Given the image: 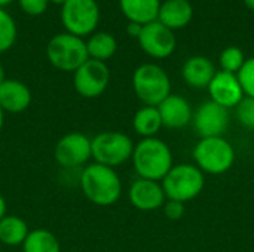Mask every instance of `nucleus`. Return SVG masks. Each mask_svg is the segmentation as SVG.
I'll return each instance as SVG.
<instances>
[{
    "label": "nucleus",
    "mask_w": 254,
    "mask_h": 252,
    "mask_svg": "<svg viewBox=\"0 0 254 252\" xmlns=\"http://www.w3.org/2000/svg\"><path fill=\"white\" fill-rule=\"evenodd\" d=\"M79 184L85 198L97 206H112L122 196V181L118 172L95 162L83 168Z\"/></svg>",
    "instance_id": "f257e3e1"
},
{
    "label": "nucleus",
    "mask_w": 254,
    "mask_h": 252,
    "mask_svg": "<svg viewBox=\"0 0 254 252\" xmlns=\"http://www.w3.org/2000/svg\"><path fill=\"white\" fill-rule=\"evenodd\" d=\"M131 160L138 178L152 181H162L174 166L171 149L165 141L156 137L143 138L134 144Z\"/></svg>",
    "instance_id": "f03ea898"
},
{
    "label": "nucleus",
    "mask_w": 254,
    "mask_h": 252,
    "mask_svg": "<svg viewBox=\"0 0 254 252\" xmlns=\"http://www.w3.org/2000/svg\"><path fill=\"white\" fill-rule=\"evenodd\" d=\"M132 89L144 105L158 107L171 94V80L161 65L147 62L135 68Z\"/></svg>",
    "instance_id": "7ed1b4c3"
},
{
    "label": "nucleus",
    "mask_w": 254,
    "mask_h": 252,
    "mask_svg": "<svg viewBox=\"0 0 254 252\" xmlns=\"http://www.w3.org/2000/svg\"><path fill=\"white\" fill-rule=\"evenodd\" d=\"M161 186L168 201L186 203L201 195L205 186V178L204 172L196 165L182 163L174 165L168 171V174L162 178Z\"/></svg>",
    "instance_id": "20e7f679"
},
{
    "label": "nucleus",
    "mask_w": 254,
    "mask_h": 252,
    "mask_svg": "<svg viewBox=\"0 0 254 252\" xmlns=\"http://www.w3.org/2000/svg\"><path fill=\"white\" fill-rule=\"evenodd\" d=\"M46 58L54 68L64 73H74L89 59L85 40L70 33L55 34L48 42Z\"/></svg>",
    "instance_id": "39448f33"
},
{
    "label": "nucleus",
    "mask_w": 254,
    "mask_h": 252,
    "mask_svg": "<svg viewBox=\"0 0 254 252\" xmlns=\"http://www.w3.org/2000/svg\"><path fill=\"white\" fill-rule=\"evenodd\" d=\"M196 166L210 175H222L228 172L235 162V150L223 137L201 138L193 149Z\"/></svg>",
    "instance_id": "423d86ee"
},
{
    "label": "nucleus",
    "mask_w": 254,
    "mask_h": 252,
    "mask_svg": "<svg viewBox=\"0 0 254 252\" xmlns=\"http://www.w3.org/2000/svg\"><path fill=\"white\" fill-rule=\"evenodd\" d=\"M91 149L95 163L115 169L131 159L134 143L125 132L103 131L91 138Z\"/></svg>",
    "instance_id": "0eeeda50"
},
{
    "label": "nucleus",
    "mask_w": 254,
    "mask_h": 252,
    "mask_svg": "<svg viewBox=\"0 0 254 252\" xmlns=\"http://www.w3.org/2000/svg\"><path fill=\"white\" fill-rule=\"evenodd\" d=\"M60 16L65 33L83 39L95 33L100 22V7L95 0H67L61 6Z\"/></svg>",
    "instance_id": "6e6552de"
},
{
    "label": "nucleus",
    "mask_w": 254,
    "mask_h": 252,
    "mask_svg": "<svg viewBox=\"0 0 254 252\" xmlns=\"http://www.w3.org/2000/svg\"><path fill=\"white\" fill-rule=\"evenodd\" d=\"M110 83V70L106 62L88 59L73 73L74 91L86 98H98L106 92Z\"/></svg>",
    "instance_id": "1a4fd4ad"
},
{
    "label": "nucleus",
    "mask_w": 254,
    "mask_h": 252,
    "mask_svg": "<svg viewBox=\"0 0 254 252\" xmlns=\"http://www.w3.org/2000/svg\"><path fill=\"white\" fill-rule=\"evenodd\" d=\"M55 162L67 169L79 168L92 159L91 138L82 132H68L63 135L54 147Z\"/></svg>",
    "instance_id": "9d476101"
},
{
    "label": "nucleus",
    "mask_w": 254,
    "mask_h": 252,
    "mask_svg": "<svg viewBox=\"0 0 254 252\" xmlns=\"http://www.w3.org/2000/svg\"><path fill=\"white\" fill-rule=\"evenodd\" d=\"M137 40L143 52L155 59H165L171 56L177 46L174 31L162 25L159 21L143 25Z\"/></svg>",
    "instance_id": "9b49d317"
},
{
    "label": "nucleus",
    "mask_w": 254,
    "mask_h": 252,
    "mask_svg": "<svg viewBox=\"0 0 254 252\" xmlns=\"http://www.w3.org/2000/svg\"><path fill=\"white\" fill-rule=\"evenodd\" d=\"M229 110L210 100L198 107L192 122L196 134L201 138H211L223 137L229 126Z\"/></svg>",
    "instance_id": "f8f14e48"
},
{
    "label": "nucleus",
    "mask_w": 254,
    "mask_h": 252,
    "mask_svg": "<svg viewBox=\"0 0 254 252\" xmlns=\"http://www.w3.org/2000/svg\"><path fill=\"white\" fill-rule=\"evenodd\" d=\"M208 94L211 101L217 102L225 108L237 107L241 100L246 97L237 74L226 73V71H216L213 80L208 85Z\"/></svg>",
    "instance_id": "ddd939ff"
},
{
    "label": "nucleus",
    "mask_w": 254,
    "mask_h": 252,
    "mask_svg": "<svg viewBox=\"0 0 254 252\" xmlns=\"http://www.w3.org/2000/svg\"><path fill=\"white\" fill-rule=\"evenodd\" d=\"M128 198L134 208L146 212L159 209L167 202L161 183L144 178H138L131 184L128 190Z\"/></svg>",
    "instance_id": "4468645a"
},
{
    "label": "nucleus",
    "mask_w": 254,
    "mask_h": 252,
    "mask_svg": "<svg viewBox=\"0 0 254 252\" xmlns=\"http://www.w3.org/2000/svg\"><path fill=\"white\" fill-rule=\"evenodd\" d=\"M162 126L170 129H182L192 122L193 113L189 101L177 94H170L158 107Z\"/></svg>",
    "instance_id": "2eb2a0df"
},
{
    "label": "nucleus",
    "mask_w": 254,
    "mask_h": 252,
    "mask_svg": "<svg viewBox=\"0 0 254 252\" xmlns=\"http://www.w3.org/2000/svg\"><path fill=\"white\" fill-rule=\"evenodd\" d=\"M31 100V91L24 82L6 79L0 83V108L3 113L19 114L30 107Z\"/></svg>",
    "instance_id": "dca6fc26"
},
{
    "label": "nucleus",
    "mask_w": 254,
    "mask_h": 252,
    "mask_svg": "<svg viewBox=\"0 0 254 252\" xmlns=\"http://www.w3.org/2000/svg\"><path fill=\"white\" fill-rule=\"evenodd\" d=\"M216 74L214 64L202 55L190 56L182 67V77L190 86L196 89L208 88Z\"/></svg>",
    "instance_id": "f3484780"
},
{
    "label": "nucleus",
    "mask_w": 254,
    "mask_h": 252,
    "mask_svg": "<svg viewBox=\"0 0 254 252\" xmlns=\"http://www.w3.org/2000/svg\"><path fill=\"white\" fill-rule=\"evenodd\" d=\"M192 18L193 7L189 0H165L161 3L156 21L174 31L189 25Z\"/></svg>",
    "instance_id": "a211bd4d"
},
{
    "label": "nucleus",
    "mask_w": 254,
    "mask_h": 252,
    "mask_svg": "<svg viewBox=\"0 0 254 252\" xmlns=\"http://www.w3.org/2000/svg\"><path fill=\"white\" fill-rule=\"evenodd\" d=\"M119 7L128 22L146 25L158 19L161 0H119Z\"/></svg>",
    "instance_id": "6ab92c4d"
},
{
    "label": "nucleus",
    "mask_w": 254,
    "mask_h": 252,
    "mask_svg": "<svg viewBox=\"0 0 254 252\" xmlns=\"http://www.w3.org/2000/svg\"><path fill=\"white\" fill-rule=\"evenodd\" d=\"M30 233L28 224L18 215H6L0 221V245L19 247Z\"/></svg>",
    "instance_id": "aec40b11"
},
{
    "label": "nucleus",
    "mask_w": 254,
    "mask_h": 252,
    "mask_svg": "<svg viewBox=\"0 0 254 252\" xmlns=\"http://www.w3.org/2000/svg\"><path fill=\"white\" fill-rule=\"evenodd\" d=\"M85 43H86L88 56L91 59L101 61V62H106L107 59H110L118 50L116 39L107 31L92 33Z\"/></svg>",
    "instance_id": "412c9836"
},
{
    "label": "nucleus",
    "mask_w": 254,
    "mask_h": 252,
    "mask_svg": "<svg viewBox=\"0 0 254 252\" xmlns=\"http://www.w3.org/2000/svg\"><path fill=\"white\" fill-rule=\"evenodd\" d=\"M132 128L143 138L156 137V134L162 128V120L158 108L152 105H143L140 110H137L132 117Z\"/></svg>",
    "instance_id": "4be33fe9"
},
{
    "label": "nucleus",
    "mask_w": 254,
    "mask_h": 252,
    "mask_svg": "<svg viewBox=\"0 0 254 252\" xmlns=\"http://www.w3.org/2000/svg\"><path fill=\"white\" fill-rule=\"evenodd\" d=\"M22 252H61L58 238L46 229H34L27 235Z\"/></svg>",
    "instance_id": "5701e85b"
},
{
    "label": "nucleus",
    "mask_w": 254,
    "mask_h": 252,
    "mask_svg": "<svg viewBox=\"0 0 254 252\" xmlns=\"http://www.w3.org/2000/svg\"><path fill=\"white\" fill-rule=\"evenodd\" d=\"M16 36L18 28L13 18L4 9L0 7V53L9 50L15 45Z\"/></svg>",
    "instance_id": "b1692460"
},
{
    "label": "nucleus",
    "mask_w": 254,
    "mask_h": 252,
    "mask_svg": "<svg viewBox=\"0 0 254 252\" xmlns=\"http://www.w3.org/2000/svg\"><path fill=\"white\" fill-rule=\"evenodd\" d=\"M246 59L247 58H246L243 49H240L237 46H229V48H226V49L222 50L220 58H219V62H220L222 71L237 74L241 70V67L244 65Z\"/></svg>",
    "instance_id": "393cba45"
},
{
    "label": "nucleus",
    "mask_w": 254,
    "mask_h": 252,
    "mask_svg": "<svg viewBox=\"0 0 254 252\" xmlns=\"http://www.w3.org/2000/svg\"><path fill=\"white\" fill-rule=\"evenodd\" d=\"M237 77L240 80L244 95L254 98V56L246 59L244 65L237 73Z\"/></svg>",
    "instance_id": "a878e982"
},
{
    "label": "nucleus",
    "mask_w": 254,
    "mask_h": 252,
    "mask_svg": "<svg viewBox=\"0 0 254 252\" xmlns=\"http://www.w3.org/2000/svg\"><path fill=\"white\" fill-rule=\"evenodd\" d=\"M235 108L240 123L249 129H254V98L244 97Z\"/></svg>",
    "instance_id": "bb28decb"
},
{
    "label": "nucleus",
    "mask_w": 254,
    "mask_h": 252,
    "mask_svg": "<svg viewBox=\"0 0 254 252\" xmlns=\"http://www.w3.org/2000/svg\"><path fill=\"white\" fill-rule=\"evenodd\" d=\"M21 10L30 16H39L46 12L49 0H16Z\"/></svg>",
    "instance_id": "cd10ccee"
},
{
    "label": "nucleus",
    "mask_w": 254,
    "mask_h": 252,
    "mask_svg": "<svg viewBox=\"0 0 254 252\" xmlns=\"http://www.w3.org/2000/svg\"><path fill=\"white\" fill-rule=\"evenodd\" d=\"M162 208H164V215L168 220H171V221L180 220L185 215V212H186L185 203L183 202H179V201H168L167 199V202L164 203Z\"/></svg>",
    "instance_id": "c85d7f7f"
},
{
    "label": "nucleus",
    "mask_w": 254,
    "mask_h": 252,
    "mask_svg": "<svg viewBox=\"0 0 254 252\" xmlns=\"http://www.w3.org/2000/svg\"><path fill=\"white\" fill-rule=\"evenodd\" d=\"M141 30H143V25H141V24H137V22H128V25H127V33H128V36L135 37V39H138Z\"/></svg>",
    "instance_id": "c756f323"
},
{
    "label": "nucleus",
    "mask_w": 254,
    "mask_h": 252,
    "mask_svg": "<svg viewBox=\"0 0 254 252\" xmlns=\"http://www.w3.org/2000/svg\"><path fill=\"white\" fill-rule=\"evenodd\" d=\"M7 215V205H6V201L4 198L0 195V221Z\"/></svg>",
    "instance_id": "7c9ffc66"
},
{
    "label": "nucleus",
    "mask_w": 254,
    "mask_h": 252,
    "mask_svg": "<svg viewBox=\"0 0 254 252\" xmlns=\"http://www.w3.org/2000/svg\"><path fill=\"white\" fill-rule=\"evenodd\" d=\"M6 80V73H4V68H3V65L0 64V83H3Z\"/></svg>",
    "instance_id": "2f4dec72"
},
{
    "label": "nucleus",
    "mask_w": 254,
    "mask_h": 252,
    "mask_svg": "<svg viewBox=\"0 0 254 252\" xmlns=\"http://www.w3.org/2000/svg\"><path fill=\"white\" fill-rule=\"evenodd\" d=\"M243 1H244V4H246L249 9L254 10V0H243Z\"/></svg>",
    "instance_id": "473e14b6"
},
{
    "label": "nucleus",
    "mask_w": 254,
    "mask_h": 252,
    "mask_svg": "<svg viewBox=\"0 0 254 252\" xmlns=\"http://www.w3.org/2000/svg\"><path fill=\"white\" fill-rule=\"evenodd\" d=\"M3 123H4V113H3V110L0 108V131H1V128H3Z\"/></svg>",
    "instance_id": "72a5a7b5"
},
{
    "label": "nucleus",
    "mask_w": 254,
    "mask_h": 252,
    "mask_svg": "<svg viewBox=\"0 0 254 252\" xmlns=\"http://www.w3.org/2000/svg\"><path fill=\"white\" fill-rule=\"evenodd\" d=\"M13 0H0V7L3 9V6H7V4H10Z\"/></svg>",
    "instance_id": "f704fd0d"
},
{
    "label": "nucleus",
    "mask_w": 254,
    "mask_h": 252,
    "mask_svg": "<svg viewBox=\"0 0 254 252\" xmlns=\"http://www.w3.org/2000/svg\"><path fill=\"white\" fill-rule=\"evenodd\" d=\"M65 1L67 0H49V3H55V4H60V6H63Z\"/></svg>",
    "instance_id": "c9c22d12"
},
{
    "label": "nucleus",
    "mask_w": 254,
    "mask_h": 252,
    "mask_svg": "<svg viewBox=\"0 0 254 252\" xmlns=\"http://www.w3.org/2000/svg\"><path fill=\"white\" fill-rule=\"evenodd\" d=\"M0 247H1V245H0Z\"/></svg>",
    "instance_id": "e433bc0d"
}]
</instances>
